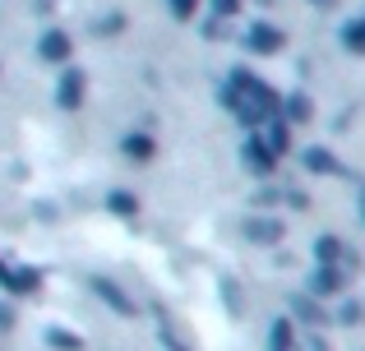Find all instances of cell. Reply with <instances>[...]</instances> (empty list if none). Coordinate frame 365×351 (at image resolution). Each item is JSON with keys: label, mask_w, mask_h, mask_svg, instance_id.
<instances>
[{"label": "cell", "mask_w": 365, "mask_h": 351, "mask_svg": "<svg viewBox=\"0 0 365 351\" xmlns=\"http://www.w3.org/2000/svg\"><path fill=\"white\" fill-rule=\"evenodd\" d=\"M56 98H61V107H79L83 102V74L79 70H65V79H61V88H56Z\"/></svg>", "instance_id": "6da1fadb"}, {"label": "cell", "mask_w": 365, "mask_h": 351, "mask_svg": "<svg viewBox=\"0 0 365 351\" xmlns=\"http://www.w3.org/2000/svg\"><path fill=\"white\" fill-rule=\"evenodd\" d=\"M250 46H255L259 56H268V51H277V42H282V33H277V28H268V23H255L250 28V37H245Z\"/></svg>", "instance_id": "7a4b0ae2"}, {"label": "cell", "mask_w": 365, "mask_h": 351, "mask_svg": "<svg viewBox=\"0 0 365 351\" xmlns=\"http://www.w3.org/2000/svg\"><path fill=\"white\" fill-rule=\"evenodd\" d=\"M342 282H347V273L333 268V263H324V268L314 273V291H319V296H333V291H342Z\"/></svg>", "instance_id": "3957f363"}, {"label": "cell", "mask_w": 365, "mask_h": 351, "mask_svg": "<svg viewBox=\"0 0 365 351\" xmlns=\"http://www.w3.org/2000/svg\"><path fill=\"white\" fill-rule=\"evenodd\" d=\"M245 162L255 167V172H268V167H273L277 157L268 153V144H264V139H250V144H245Z\"/></svg>", "instance_id": "277c9868"}, {"label": "cell", "mask_w": 365, "mask_h": 351, "mask_svg": "<svg viewBox=\"0 0 365 351\" xmlns=\"http://www.w3.org/2000/svg\"><path fill=\"white\" fill-rule=\"evenodd\" d=\"M42 56L46 61H70V37L65 33H46L42 37Z\"/></svg>", "instance_id": "5b68a950"}, {"label": "cell", "mask_w": 365, "mask_h": 351, "mask_svg": "<svg viewBox=\"0 0 365 351\" xmlns=\"http://www.w3.org/2000/svg\"><path fill=\"white\" fill-rule=\"evenodd\" d=\"M98 291L107 296V305H111V310H120V315H134V305L125 300V291H120V287H111V282H102V278H98Z\"/></svg>", "instance_id": "8992f818"}, {"label": "cell", "mask_w": 365, "mask_h": 351, "mask_svg": "<svg viewBox=\"0 0 365 351\" xmlns=\"http://www.w3.org/2000/svg\"><path fill=\"white\" fill-rule=\"evenodd\" d=\"M125 153H130L134 162H148V157H153V139L148 135H130V139H125Z\"/></svg>", "instance_id": "52a82bcc"}, {"label": "cell", "mask_w": 365, "mask_h": 351, "mask_svg": "<svg viewBox=\"0 0 365 351\" xmlns=\"http://www.w3.org/2000/svg\"><path fill=\"white\" fill-rule=\"evenodd\" d=\"M342 37H347V46H351V51H365V19L347 23V33H342Z\"/></svg>", "instance_id": "ba28073f"}, {"label": "cell", "mask_w": 365, "mask_h": 351, "mask_svg": "<svg viewBox=\"0 0 365 351\" xmlns=\"http://www.w3.org/2000/svg\"><path fill=\"white\" fill-rule=\"evenodd\" d=\"M310 167H314V172H338V162H333L324 148H314V153H310Z\"/></svg>", "instance_id": "9c48e42d"}, {"label": "cell", "mask_w": 365, "mask_h": 351, "mask_svg": "<svg viewBox=\"0 0 365 351\" xmlns=\"http://www.w3.org/2000/svg\"><path fill=\"white\" fill-rule=\"evenodd\" d=\"M287 111H292V120H310V102H305V98H292Z\"/></svg>", "instance_id": "30bf717a"}, {"label": "cell", "mask_w": 365, "mask_h": 351, "mask_svg": "<svg viewBox=\"0 0 365 351\" xmlns=\"http://www.w3.org/2000/svg\"><path fill=\"white\" fill-rule=\"evenodd\" d=\"M338 254H342V245L333 241V236H329V241H319V259H324V263H333Z\"/></svg>", "instance_id": "8fae6325"}, {"label": "cell", "mask_w": 365, "mask_h": 351, "mask_svg": "<svg viewBox=\"0 0 365 351\" xmlns=\"http://www.w3.org/2000/svg\"><path fill=\"white\" fill-rule=\"evenodd\" d=\"M255 241H277V222H255Z\"/></svg>", "instance_id": "7c38bea8"}, {"label": "cell", "mask_w": 365, "mask_h": 351, "mask_svg": "<svg viewBox=\"0 0 365 351\" xmlns=\"http://www.w3.org/2000/svg\"><path fill=\"white\" fill-rule=\"evenodd\" d=\"M46 337H51V347H65V351H70V347H79V342H74L70 333H61V328H51V333H46Z\"/></svg>", "instance_id": "4fadbf2b"}, {"label": "cell", "mask_w": 365, "mask_h": 351, "mask_svg": "<svg viewBox=\"0 0 365 351\" xmlns=\"http://www.w3.org/2000/svg\"><path fill=\"white\" fill-rule=\"evenodd\" d=\"M171 14H180V19H190V14H195V0H171Z\"/></svg>", "instance_id": "5bb4252c"}, {"label": "cell", "mask_w": 365, "mask_h": 351, "mask_svg": "<svg viewBox=\"0 0 365 351\" xmlns=\"http://www.w3.org/2000/svg\"><path fill=\"white\" fill-rule=\"evenodd\" d=\"M111 208H116V213H134V199L130 194H116V199H111Z\"/></svg>", "instance_id": "9a60e30c"}, {"label": "cell", "mask_w": 365, "mask_h": 351, "mask_svg": "<svg viewBox=\"0 0 365 351\" xmlns=\"http://www.w3.org/2000/svg\"><path fill=\"white\" fill-rule=\"evenodd\" d=\"M9 278H14V268H5V259H0V287H9Z\"/></svg>", "instance_id": "2e32d148"}, {"label": "cell", "mask_w": 365, "mask_h": 351, "mask_svg": "<svg viewBox=\"0 0 365 351\" xmlns=\"http://www.w3.org/2000/svg\"><path fill=\"white\" fill-rule=\"evenodd\" d=\"M314 5H324V9H329V5H338V0H314Z\"/></svg>", "instance_id": "e0dca14e"}, {"label": "cell", "mask_w": 365, "mask_h": 351, "mask_svg": "<svg viewBox=\"0 0 365 351\" xmlns=\"http://www.w3.org/2000/svg\"><path fill=\"white\" fill-rule=\"evenodd\" d=\"M361 217H365V189H361Z\"/></svg>", "instance_id": "ac0fdd59"}]
</instances>
